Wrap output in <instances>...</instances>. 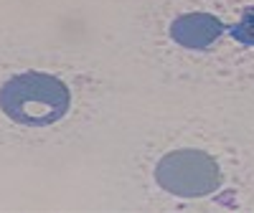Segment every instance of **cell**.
Here are the masks:
<instances>
[{"instance_id":"1","label":"cell","mask_w":254,"mask_h":213,"mask_svg":"<svg viewBox=\"0 0 254 213\" xmlns=\"http://www.w3.org/2000/svg\"><path fill=\"white\" fill-rule=\"evenodd\" d=\"M71 92L61 79L41 71H26L8 79L0 89V109L18 124L51 127L66 117Z\"/></svg>"},{"instance_id":"2","label":"cell","mask_w":254,"mask_h":213,"mask_svg":"<svg viewBox=\"0 0 254 213\" xmlns=\"http://www.w3.org/2000/svg\"><path fill=\"white\" fill-rule=\"evenodd\" d=\"M155 180L171 196L203 198L219 190L221 170L208 153L183 147V150H173L160 158V162L155 165Z\"/></svg>"},{"instance_id":"3","label":"cell","mask_w":254,"mask_h":213,"mask_svg":"<svg viewBox=\"0 0 254 213\" xmlns=\"http://www.w3.org/2000/svg\"><path fill=\"white\" fill-rule=\"evenodd\" d=\"M224 33V23L211 13H183L171 23V38L190 51H206Z\"/></svg>"},{"instance_id":"4","label":"cell","mask_w":254,"mask_h":213,"mask_svg":"<svg viewBox=\"0 0 254 213\" xmlns=\"http://www.w3.org/2000/svg\"><path fill=\"white\" fill-rule=\"evenodd\" d=\"M229 33L242 46H254V8H247L239 18V23H234L229 28Z\"/></svg>"}]
</instances>
